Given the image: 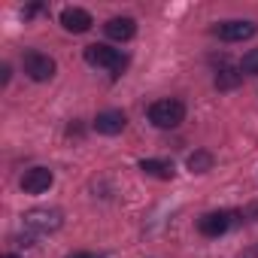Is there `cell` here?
<instances>
[{
	"instance_id": "cell-15",
	"label": "cell",
	"mask_w": 258,
	"mask_h": 258,
	"mask_svg": "<svg viewBox=\"0 0 258 258\" xmlns=\"http://www.w3.org/2000/svg\"><path fill=\"white\" fill-rule=\"evenodd\" d=\"M0 82H4V85L10 82V64H4V67H0Z\"/></svg>"
},
{
	"instance_id": "cell-5",
	"label": "cell",
	"mask_w": 258,
	"mask_h": 258,
	"mask_svg": "<svg viewBox=\"0 0 258 258\" xmlns=\"http://www.w3.org/2000/svg\"><path fill=\"white\" fill-rule=\"evenodd\" d=\"M52 182H55V176H52L49 167H31V170L22 176V188H25L28 195H43V191L52 188Z\"/></svg>"
},
{
	"instance_id": "cell-1",
	"label": "cell",
	"mask_w": 258,
	"mask_h": 258,
	"mask_svg": "<svg viewBox=\"0 0 258 258\" xmlns=\"http://www.w3.org/2000/svg\"><path fill=\"white\" fill-rule=\"evenodd\" d=\"M182 118H185V103L176 97H164L149 106V121L155 127H176L182 124Z\"/></svg>"
},
{
	"instance_id": "cell-16",
	"label": "cell",
	"mask_w": 258,
	"mask_h": 258,
	"mask_svg": "<svg viewBox=\"0 0 258 258\" xmlns=\"http://www.w3.org/2000/svg\"><path fill=\"white\" fill-rule=\"evenodd\" d=\"M73 258H100V255H94V252H76Z\"/></svg>"
},
{
	"instance_id": "cell-10",
	"label": "cell",
	"mask_w": 258,
	"mask_h": 258,
	"mask_svg": "<svg viewBox=\"0 0 258 258\" xmlns=\"http://www.w3.org/2000/svg\"><path fill=\"white\" fill-rule=\"evenodd\" d=\"M25 225L34 228V231H55L61 225V213L58 210H31Z\"/></svg>"
},
{
	"instance_id": "cell-2",
	"label": "cell",
	"mask_w": 258,
	"mask_h": 258,
	"mask_svg": "<svg viewBox=\"0 0 258 258\" xmlns=\"http://www.w3.org/2000/svg\"><path fill=\"white\" fill-rule=\"evenodd\" d=\"M85 61H88L91 67H106V70H112V73H118V70L124 67V55H121L118 49L103 46V43L85 46Z\"/></svg>"
},
{
	"instance_id": "cell-17",
	"label": "cell",
	"mask_w": 258,
	"mask_h": 258,
	"mask_svg": "<svg viewBox=\"0 0 258 258\" xmlns=\"http://www.w3.org/2000/svg\"><path fill=\"white\" fill-rule=\"evenodd\" d=\"M4 258H22V255H13V252H10V255H4Z\"/></svg>"
},
{
	"instance_id": "cell-13",
	"label": "cell",
	"mask_w": 258,
	"mask_h": 258,
	"mask_svg": "<svg viewBox=\"0 0 258 258\" xmlns=\"http://www.w3.org/2000/svg\"><path fill=\"white\" fill-rule=\"evenodd\" d=\"M210 167H213V155L207 149H198L195 155H188V170L191 173H207Z\"/></svg>"
},
{
	"instance_id": "cell-9",
	"label": "cell",
	"mask_w": 258,
	"mask_h": 258,
	"mask_svg": "<svg viewBox=\"0 0 258 258\" xmlns=\"http://www.w3.org/2000/svg\"><path fill=\"white\" fill-rule=\"evenodd\" d=\"M231 213H207V216H201V222H198V231L204 234V237H222L228 228H231Z\"/></svg>"
},
{
	"instance_id": "cell-12",
	"label": "cell",
	"mask_w": 258,
	"mask_h": 258,
	"mask_svg": "<svg viewBox=\"0 0 258 258\" xmlns=\"http://www.w3.org/2000/svg\"><path fill=\"white\" fill-rule=\"evenodd\" d=\"M240 79H243V70H240V67H222V70L216 73V88H222V91L237 88Z\"/></svg>"
},
{
	"instance_id": "cell-4",
	"label": "cell",
	"mask_w": 258,
	"mask_h": 258,
	"mask_svg": "<svg viewBox=\"0 0 258 258\" xmlns=\"http://www.w3.org/2000/svg\"><path fill=\"white\" fill-rule=\"evenodd\" d=\"M216 34H219V40H225V43H240V40H249V37H255L258 34V25L255 22H222L219 28H216Z\"/></svg>"
},
{
	"instance_id": "cell-7",
	"label": "cell",
	"mask_w": 258,
	"mask_h": 258,
	"mask_svg": "<svg viewBox=\"0 0 258 258\" xmlns=\"http://www.w3.org/2000/svg\"><path fill=\"white\" fill-rule=\"evenodd\" d=\"M61 25H64V31H70V34H85V31H91L94 19H91V13H88V10L67 7V10L61 13Z\"/></svg>"
},
{
	"instance_id": "cell-3",
	"label": "cell",
	"mask_w": 258,
	"mask_h": 258,
	"mask_svg": "<svg viewBox=\"0 0 258 258\" xmlns=\"http://www.w3.org/2000/svg\"><path fill=\"white\" fill-rule=\"evenodd\" d=\"M25 73L34 79V82H49L55 76V61L43 52H28L25 55Z\"/></svg>"
},
{
	"instance_id": "cell-8",
	"label": "cell",
	"mask_w": 258,
	"mask_h": 258,
	"mask_svg": "<svg viewBox=\"0 0 258 258\" xmlns=\"http://www.w3.org/2000/svg\"><path fill=\"white\" fill-rule=\"evenodd\" d=\"M103 31H106L109 40H115V43H127V40L137 34V22H134L131 16H115V19H109V22L103 25Z\"/></svg>"
},
{
	"instance_id": "cell-11",
	"label": "cell",
	"mask_w": 258,
	"mask_h": 258,
	"mask_svg": "<svg viewBox=\"0 0 258 258\" xmlns=\"http://www.w3.org/2000/svg\"><path fill=\"white\" fill-rule=\"evenodd\" d=\"M140 170L146 176H155V179H173V164L170 161H161V158H143L140 161Z\"/></svg>"
},
{
	"instance_id": "cell-14",
	"label": "cell",
	"mask_w": 258,
	"mask_h": 258,
	"mask_svg": "<svg viewBox=\"0 0 258 258\" xmlns=\"http://www.w3.org/2000/svg\"><path fill=\"white\" fill-rule=\"evenodd\" d=\"M240 70H243L246 76H258V49H249V52L243 55V61H240Z\"/></svg>"
},
{
	"instance_id": "cell-6",
	"label": "cell",
	"mask_w": 258,
	"mask_h": 258,
	"mask_svg": "<svg viewBox=\"0 0 258 258\" xmlns=\"http://www.w3.org/2000/svg\"><path fill=\"white\" fill-rule=\"evenodd\" d=\"M124 124H127V118H124L121 109H106V112H97L94 131H97V134H106V137H115V134L124 131Z\"/></svg>"
}]
</instances>
